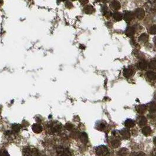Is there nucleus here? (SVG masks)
<instances>
[{"instance_id":"1","label":"nucleus","mask_w":156,"mask_h":156,"mask_svg":"<svg viewBox=\"0 0 156 156\" xmlns=\"http://www.w3.org/2000/svg\"><path fill=\"white\" fill-rule=\"evenodd\" d=\"M47 131L50 134H56L59 133L62 130V125L56 122H51L47 125Z\"/></svg>"},{"instance_id":"2","label":"nucleus","mask_w":156,"mask_h":156,"mask_svg":"<svg viewBox=\"0 0 156 156\" xmlns=\"http://www.w3.org/2000/svg\"><path fill=\"white\" fill-rule=\"evenodd\" d=\"M147 12L153 13L156 12V0H147L144 4Z\"/></svg>"},{"instance_id":"3","label":"nucleus","mask_w":156,"mask_h":156,"mask_svg":"<svg viewBox=\"0 0 156 156\" xmlns=\"http://www.w3.org/2000/svg\"><path fill=\"white\" fill-rule=\"evenodd\" d=\"M23 156H40V155L36 148L26 147L23 150Z\"/></svg>"},{"instance_id":"4","label":"nucleus","mask_w":156,"mask_h":156,"mask_svg":"<svg viewBox=\"0 0 156 156\" xmlns=\"http://www.w3.org/2000/svg\"><path fill=\"white\" fill-rule=\"evenodd\" d=\"M95 153L97 156H107L109 154V151L106 146H100L96 148Z\"/></svg>"},{"instance_id":"5","label":"nucleus","mask_w":156,"mask_h":156,"mask_svg":"<svg viewBox=\"0 0 156 156\" xmlns=\"http://www.w3.org/2000/svg\"><path fill=\"white\" fill-rule=\"evenodd\" d=\"M56 153L58 156H72L70 150L63 147H59L56 150Z\"/></svg>"},{"instance_id":"6","label":"nucleus","mask_w":156,"mask_h":156,"mask_svg":"<svg viewBox=\"0 0 156 156\" xmlns=\"http://www.w3.org/2000/svg\"><path fill=\"white\" fill-rule=\"evenodd\" d=\"M134 15L137 19L140 20H143L145 16V12L143 8H139L134 11Z\"/></svg>"},{"instance_id":"7","label":"nucleus","mask_w":156,"mask_h":156,"mask_svg":"<svg viewBox=\"0 0 156 156\" xmlns=\"http://www.w3.org/2000/svg\"><path fill=\"white\" fill-rule=\"evenodd\" d=\"M134 18V14L130 11H125L124 14V20L127 22H131Z\"/></svg>"},{"instance_id":"8","label":"nucleus","mask_w":156,"mask_h":156,"mask_svg":"<svg viewBox=\"0 0 156 156\" xmlns=\"http://www.w3.org/2000/svg\"><path fill=\"white\" fill-rule=\"evenodd\" d=\"M110 7L113 10L115 11H118L120 8L121 5L118 1H117V0H113V1H112L110 3Z\"/></svg>"},{"instance_id":"9","label":"nucleus","mask_w":156,"mask_h":156,"mask_svg":"<svg viewBox=\"0 0 156 156\" xmlns=\"http://www.w3.org/2000/svg\"><path fill=\"white\" fill-rule=\"evenodd\" d=\"M32 129L33 130V132L35 133H40L42 132L43 129H42V127L40 125H39L38 123H35V124H33L32 125Z\"/></svg>"},{"instance_id":"10","label":"nucleus","mask_w":156,"mask_h":156,"mask_svg":"<svg viewBox=\"0 0 156 156\" xmlns=\"http://www.w3.org/2000/svg\"><path fill=\"white\" fill-rule=\"evenodd\" d=\"M133 73V69H132L130 68H125L123 70V75L125 77H126L127 78L132 76Z\"/></svg>"},{"instance_id":"11","label":"nucleus","mask_w":156,"mask_h":156,"mask_svg":"<svg viewBox=\"0 0 156 156\" xmlns=\"http://www.w3.org/2000/svg\"><path fill=\"white\" fill-rule=\"evenodd\" d=\"M148 40V35L146 33L141 34L139 38V41L143 43L147 42Z\"/></svg>"},{"instance_id":"12","label":"nucleus","mask_w":156,"mask_h":156,"mask_svg":"<svg viewBox=\"0 0 156 156\" xmlns=\"http://www.w3.org/2000/svg\"><path fill=\"white\" fill-rule=\"evenodd\" d=\"M125 33L127 36H132L135 33V28L133 26H128L125 31Z\"/></svg>"},{"instance_id":"13","label":"nucleus","mask_w":156,"mask_h":156,"mask_svg":"<svg viewBox=\"0 0 156 156\" xmlns=\"http://www.w3.org/2000/svg\"><path fill=\"white\" fill-rule=\"evenodd\" d=\"M95 11L94 7L92 6H86L84 8V12L86 14H92Z\"/></svg>"},{"instance_id":"14","label":"nucleus","mask_w":156,"mask_h":156,"mask_svg":"<svg viewBox=\"0 0 156 156\" xmlns=\"http://www.w3.org/2000/svg\"><path fill=\"white\" fill-rule=\"evenodd\" d=\"M146 76L149 79L154 81L156 79V73L153 71H148L146 73Z\"/></svg>"},{"instance_id":"15","label":"nucleus","mask_w":156,"mask_h":156,"mask_svg":"<svg viewBox=\"0 0 156 156\" xmlns=\"http://www.w3.org/2000/svg\"><path fill=\"white\" fill-rule=\"evenodd\" d=\"M113 18L117 21H119L122 20L123 18V15L119 12H116L113 14Z\"/></svg>"},{"instance_id":"16","label":"nucleus","mask_w":156,"mask_h":156,"mask_svg":"<svg viewBox=\"0 0 156 156\" xmlns=\"http://www.w3.org/2000/svg\"><path fill=\"white\" fill-rule=\"evenodd\" d=\"M148 66V63L144 61H141L138 63V67L141 70H145Z\"/></svg>"},{"instance_id":"17","label":"nucleus","mask_w":156,"mask_h":156,"mask_svg":"<svg viewBox=\"0 0 156 156\" xmlns=\"http://www.w3.org/2000/svg\"><path fill=\"white\" fill-rule=\"evenodd\" d=\"M79 138H80L81 141L83 143L86 144V143L88 142V136H87V134H86L85 132H83V133H82L80 134Z\"/></svg>"},{"instance_id":"18","label":"nucleus","mask_w":156,"mask_h":156,"mask_svg":"<svg viewBox=\"0 0 156 156\" xmlns=\"http://www.w3.org/2000/svg\"><path fill=\"white\" fill-rule=\"evenodd\" d=\"M125 126L126 127H128V128H132L135 125V122L134 120H132V119H127L126 120V121L125 122Z\"/></svg>"},{"instance_id":"19","label":"nucleus","mask_w":156,"mask_h":156,"mask_svg":"<svg viewBox=\"0 0 156 156\" xmlns=\"http://www.w3.org/2000/svg\"><path fill=\"white\" fill-rule=\"evenodd\" d=\"M152 132V130L150 127L146 126L142 129V133L145 136H148L150 135Z\"/></svg>"},{"instance_id":"20","label":"nucleus","mask_w":156,"mask_h":156,"mask_svg":"<svg viewBox=\"0 0 156 156\" xmlns=\"http://www.w3.org/2000/svg\"><path fill=\"white\" fill-rule=\"evenodd\" d=\"M21 128V126L19 124H14L12 126V130H13V132L14 133H18L19 131L20 130Z\"/></svg>"},{"instance_id":"21","label":"nucleus","mask_w":156,"mask_h":156,"mask_svg":"<svg viewBox=\"0 0 156 156\" xmlns=\"http://www.w3.org/2000/svg\"><path fill=\"white\" fill-rule=\"evenodd\" d=\"M129 153L128 149L126 148H122L120 149L118 153V154L119 156H127Z\"/></svg>"},{"instance_id":"22","label":"nucleus","mask_w":156,"mask_h":156,"mask_svg":"<svg viewBox=\"0 0 156 156\" xmlns=\"http://www.w3.org/2000/svg\"><path fill=\"white\" fill-rule=\"evenodd\" d=\"M146 109L147 107L145 105H139L136 107V110L139 113H143L146 110Z\"/></svg>"},{"instance_id":"23","label":"nucleus","mask_w":156,"mask_h":156,"mask_svg":"<svg viewBox=\"0 0 156 156\" xmlns=\"http://www.w3.org/2000/svg\"><path fill=\"white\" fill-rule=\"evenodd\" d=\"M111 144L113 148H118L120 146V141L118 139H114L111 141Z\"/></svg>"},{"instance_id":"24","label":"nucleus","mask_w":156,"mask_h":156,"mask_svg":"<svg viewBox=\"0 0 156 156\" xmlns=\"http://www.w3.org/2000/svg\"><path fill=\"white\" fill-rule=\"evenodd\" d=\"M148 66L151 69H156V60L155 59L151 60L148 64Z\"/></svg>"},{"instance_id":"25","label":"nucleus","mask_w":156,"mask_h":156,"mask_svg":"<svg viewBox=\"0 0 156 156\" xmlns=\"http://www.w3.org/2000/svg\"><path fill=\"white\" fill-rule=\"evenodd\" d=\"M120 134L125 138H129L130 137V134L129 133L128 131H127L126 130H123L120 132Z\"/></svg>"},{"instance_id":"26","label":"nucleus","mask_w":156,"mask_h":156,"mask_svg":"<svg viewBox=\"0 0 156 156\" xmlns=\"http://www.w3.org/2000/svg\"><path fill=\"white\" fill-rule=\"evenodd\" d=\"M146 123H147V119H146V118H144V117H142L139 120V125L141 126H142L145 125Z\"/></svg>"},{"instance_id":"27","label":"nucleus","mask_w":156,"mask_h":156,"mask_svg":"<svg viewBox=\"0 0 156 156\" xmlns=\"http://www.w3.org/2000/svg\"><path fill=\"white\" fill-rule=\"evenodd\" d=\"M150 32L151 34L156 35V25H152L150 28Z\"/></svg>"},{"instance_id":"28","label":"nucleus","mask_w":156,"mask_h":156,"mask_svg":"<svg viewBox=\"0 0 156 156\" xmlns=\"http://www.w3.org/2000/svg\"><path fill=\"white\" fill-rule=\"evenodd\" d=\"M103 14L105 15V16H109L110 15V12L108 10V8L106 6H104L103 8Z\"/></svg>"},{"instance_id":"29","label":"nucleus","mask_w":156,"mask_h":156,"mask_svg":"<svg viewBox=\"0 0 156 156\" xmlns=\"http://www.w3.org/2000/svg\"><path fill=\"white\" fill-rule=\"evenodd\" d=\"M0 156H10L9 153L4 150H0Z\"/></svg>"},{"instance_id":"30","label":"nucleus","mask_w":156,"mask_h":156,"mask_svg":"<svg viewBox=\"0 0 156 156\" xmlns=\"http://www.w3.org/2000/svg\"><path fill=\"white\" fill-rule=\"evenodd\" d=\"M65 127L66 129H67L68 130H71L73 129V125L71 123H67Z\"/></svg>"},{"instance_id":"31","label":"nucleus","mask_w":156,"mask_h":156,"mask_svg":"<svg viewBox=\"0 0 156 156\" xmlns=\"http://www.w3.org/2000/svg\"><path fill=\"white\" fill-rule=\"evenodd\" d=\"M150 111L153 112L156 111V105L155 104H153L150 106Z\"/></svg>"},{"instance_id":"32","label":"nucleus","mask_w":156,"mask_h":156,"mask_svg":"<svg viewBox=\"0 0 156 156\" xmlns=\"http://www.w3.org/2000/svg\"><path fill=\"white\" fill-rule=\"evenodd\" d=\"M98 127L100 129V130H102V129H104L105 124L104 123H100Z\"/></svg>"},{"instance_id":"33","label":"nucleus","mask_w":156,"mask_h":156,"mask_svg":"<svg viewBox=\"0 0 156 156\" xmlns=\"http://www.w3.org/2000/svg\"><path fill=\"white\" fill-rule=\"evenodd\" d=\"M66 7H68L69 8H70L72 7V4L71 3H70V2H67L66 3Z\"/></svg>"},{"instance_id":"34","label":"nucleus","mask_w":156,"mask_h":156,"mask_svg":"<svg viewBox=\"0 0 156 156\" xmlns=\"http://www.w3.org/2000/svg\"><path fill=\"white\" fill-rule=\"evenodd\" d=\"M79 1L82 4H86L88 3V0H79Z\"/></svg>"},{"instance_id":"35","label":"nucleus","mask_w":156,"mask_h":156,"mask_svg":"<svg viewBox=\"0 0 156 156\" xmlns=\"http://www.w3.org/2000/svg\"><path fill=\"white\" fill-rule=\"evenodd\" d=\"M134 156H145V155H144L143 153H138V154H136V155H134Z\"/></svg>"},{"instance_id":"36","label":"nucleus","mask_w":156,"mask_h":156,"mask_svg":"<svg viewBox=\"0 0 156 156\" xmlns=\"http://www.w3.org/2000/svg\"><path fill=\"white\" fill-rule=\"evenodd\" d=\"M151 156H156V150H154V151L153 152V153H152V154H151Z\"/></svg>"},{"instance_id":"37","label":"nucleus","mask_w":156,"mask_h":156,"mask_svg":"<svg viewBox=\"0 0 156 156\" xmlns=\"http://www.w3.org/2000/svg\"><path fill=\"white\" fill-rule=\"evenodd\" d=\"M154 44L155 46L156 47V36L154 38Z\"/></svg>"},{"instance_id":"38","label":"nucleus","mask_w":156,"mask_h":156,"mask_svg":"<svg viewBox=\"0 0 156 156\" xmlns=\"http://www.w3.org/2000/svg\"><path fill=\"white\" fill-rule=\"evenodd\" d=\"M154 144L156 146V137H155L154 139Z\"/></svg>"},{"instance_id":"39","label":"nucleus","mask_w":156,"mask_h":156,"mask_svg":"<svg viewBox=\"0 0 156 156\" xmlns=\"http://www.w3.org/2000/svg\"><path fill=\"white\" fill-rule=\"evenodd\" d=\"M61 1H66V0H61Z\"/></svg>"},{"instance_id":"40","label":"nucleus","mask_w":156,"mask_h":156,"mask_svg":"<svg viewBox=\"0 0 156 156\" xmlns=\"http://www.w3.org/2000/svg\"><path fill=\"white\" fill-rule=\"evenodd\" d=\"M72 1H75V0H72Z\"/></svg>"}]
</instances>
